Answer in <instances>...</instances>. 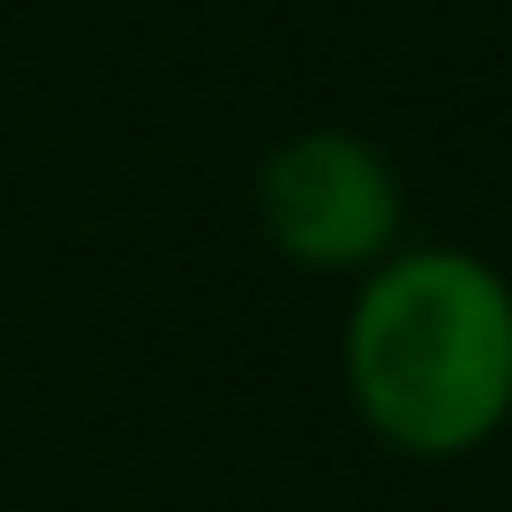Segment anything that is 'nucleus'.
<instances>
[{
  "label": "nucleus",
  "mask_w": 512,
  "mask_h": 512,
  "mask_svg": "<svg viewBox=\"0 0 512 512\" xmlns=\"http://www.w3.org/2000/svg\"><path fill=\"white\" fill-rule=\"evenodd\" d=\"M332 354L369 445L460 467L512 430V272L467 241H400L347 287Z\"/></svg>",
  "instance_id": "nucleus-1"
},
{
  "label": "nucleus",
  "mask_w": 512,
  "mask_h": 512,
  "mask_svg": "<svg viewBox=\"0 0 512 512\" xmlns=\"http://www.w3.org/2000/svg\"><path fill=\"white\" fill-rule=\"evenodd\" d=\"M249 211L279 264L309 279H339V287H354L400 241H415L407 234V181L392 151L339 121L287 128L249 174Z\"/></svg>",
  "instance_id": "nucleus-2"
}]
</instances>
